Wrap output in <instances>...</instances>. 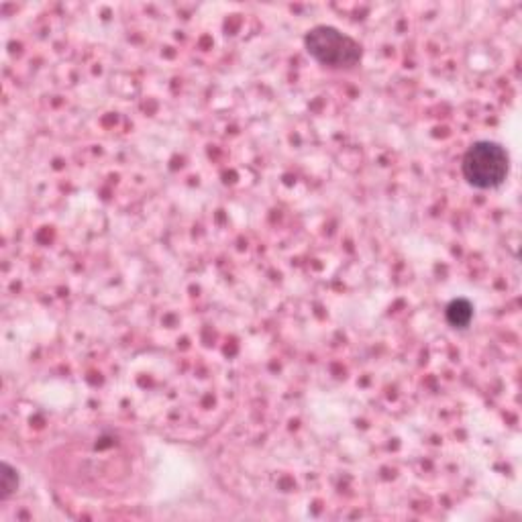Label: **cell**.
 Wrapping results in <instances>:
<instances>
[{"label": "cell", "instance_id": "obj_1", "mask_svg": "<svg viewBox=\"0 0 522 522\" xmlns=\"http://www.w3.org/2000/svg\"><path fill=\"white\" fill-rule=\"evenodd\" d=\"M461 174L476 190H496L510 174V155L496 141H476L463 155Z\"/></svg>", "mask_w": 522, "mask_h": 522}, {"label": "cell", "instance_id": "obj_2", "mask_svg": "<svg viewBox=\"0 0 522 522\" xmlns=\"http://www.w3.org/2000/svg\"><path fill=\"white\" fill-rule=\"evenodd\" d=\"M304 47L312 60L331 70H351L363 58L359 41L331 25L312 27L304 37Z\"/></svg>", "mask_w": 522, "mask_h": 522}, {"label": "cell", "instance_id": "obj_3", "mask_svg": "<svg viewBox=\"0 0 522 522\" xmlns=\"http://www.w3.org/2000/svg\"><path fill=\"white\" fill-rule=\"evenodd\" d=\"M445 317L453 329H467L474 321V304L467 298H455L447 304Z\"/></svg>", "mask_w": 522, "mask_h": 522}, {"label": "cell", "instance_id": "obj_4", "mask_svg": "<svg viewBox=\"0 0 522 522\" xmlns=\"http://www.w3.org/2000/svg\"><path fill=\"white\" fill-rule=\"evenodd\" d=\"M19 490V474L17 469L3 461V465H0V500L7 502L9 498H13Z\"/></svg>", "mask_w": 522, "mask_h": 522}]
</instances>
